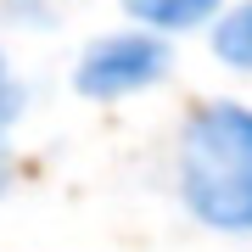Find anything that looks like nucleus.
<instances>
[{
	"mask_svg": "<svg viewBox=\"0 0 252 252\" xmlns=\"http://www.w3.org/2000/svg\"><path fill=\"white\" fill-rule=\"evenodd\" d=\"M129 11L135 28H152L162 39H180V34H202L213 28V17L224 11V0H118Z\"/></svg>",
	"mask_w": 252,
	"mask_h": 252,
	"instance_id": "nucleus-3",
	"label": "nucleus"
},
{
	"mask_svg": "<svg viewBox=\"0 0 252 252\" xmlns=\"http://www.w3.org/2000/svg\"><path fill=\"white\" fill-rule=\"evenodd\" d=\"M180 207L213 235H252V101L207 95L174 140Z\"/></svg>",
	"mask_w": 252,
	"mask_h": 252,
	"instance_id": "nucleus-1",
	"label": "nucleus"
},
{
	"mask_svg": "<svg viewBox=\"0 0 252 252\" xmlns=\"http://www.w3.org/2000/svg\"><path fill=\"white\" fill-rule=\"evenodd\" d=\"M11 174H17L11 168V146H6V135H0V196L11 190Z\"/></svg>",
	"mask_w": 252,
	"mask_h": 252,
	"instance_id": "nucleus-6",
	"label": "nucleus"
},
{
	"mask_svg": "<svg viewBox=\"0 0 252 252\" xmlns=\"http://www.w3.org/2000/svg\"><path fill=\"white\" fill-rule=\"evenodd\" d=\"M23 107H28V90H23V79H17V73H11L6 45H0V135H11V124L23 118Z\"/></svg>",
	"mask_w": 252,
	"mask_h": 252,
	"instance_id": "nucleus-5",
	"label": "nucleus"
},
{
	"mask_svg": "<svg viewBox=\"0 0 252 252\" xmlns=\"http://www.w3.org/2000/svg\"><path fill=\"white\" fill-rule=\"evenodd\" d=\"M174 73V45L152 28H112V34H95L90 45L73 56V90L84 101H129L146 95L157 84H168Z\"/></svg>",
	"mask_w": 252,
	"mask_h": 252,
	"instance_id": "nucleus-2",
	"label": "nucleus"
},
{
	"mask_svg": "<svg viewBox=\"0 0 252 252\" xmlns=\"http://www.w3.org/2000/svg\"><path fill=\"white\" fill-rule=\"evenodd\" d=\"M207 45H213V56L230 73H247L252 79V0H235V6L219 11L213 28H207Z\"/></svg>",
	"mask_w": 252,
	"mask_h": 252,
	"instance_id": "nucleus-4",
	"label": "nucleus"
}]
</instances>
